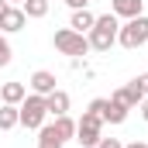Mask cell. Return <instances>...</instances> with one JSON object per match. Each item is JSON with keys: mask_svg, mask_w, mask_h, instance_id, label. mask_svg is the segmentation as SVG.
Wrapping results in <instances>:
<instances>
[{"mask_svg": "<svg viewBox=\"0 0 148 148\" xmlns=\"http://www.w3.org/2000/svg\"><path fill=\"white\" fill-rule=\"evenodd\" d=\"M103 138V117L83 110V117L76 121V141L83 148H97V141Z\"/></svg>", "mask_w": 148, "mask_h": 148, "instance_id": "277c9868", "label": "cell"}, {"mask_svg": "<svg viewBox=\"0 0 148 148\" xmlns=\"http://www.w3.org/2000/svg\"><path fill=\"white\" fill-rule=\"evenodd\" d=\"M52 45H55L62 55H73V59H79V55H86V52H90V41H86V35H79V31H73V28L55 31Z\"/></svg>", "mask_w": 148, "mask_h": 148, "instance_id": "5b68a950", "label": "cell"}, {"mask_svg": "<svg viewBox=\"0 0 148 148\" xmlns=\"http://www.w3.org/2000/svg\"><path fill=\"white\" fill-rule=\"evenodd\" d=\"M97 148H124V145H121L117 138H100V141H97Z\"/></svg>", "mask_w": 148, "mask_h": 148, "instance_id": "d6986e66", "label": "cell"}, {"mask_svg": "<svg viewBox=\"0 0 148 148\" xmlns=\"http://www.w3.org/2000/svg\"><path fill=\"white\" fill-rule=\"evenodd\" d=\"M66 3H69L73 10H83V7H90V0H66Z\"/></svg>", "mask_w": 148, "mask_h": 148, "instance_id": "ffe728a7", "label": "cell"}, {"mask_svg": "<svg viewBox=\"0 0 148 148\" xmlns=\"http://www.w3.org/2000/svg\"><path fill=\"white\" fill-rule=\"evenodd\" d=\"M17 117H21V124H24V127L38 131V127L45 124V117H48L45 97H38V93H28V97L21 100V107H17Z\"/></svg>", "mask_w": 148, "mask_h": 148, "instance_id": "3957f363", "label": "cell"}, {"mask_svg": "<svg viewBox=\"0 0 148 148\" xmlns=\"http://www.w3.org/2000/svg\"><path fill=\"white\" fill-rule=\"evenodd\" d=\"M86 110H90V114H97V117H103V110H107V100H93Z\"/></svg>", "mask_w": 148, "mask_h": 148, "instance_id": "ac0fdd59", "label": "cell"}, {"mask_svg": "<svg viewBox=\"0 0 148 148\" xmlns=\"http://www.w3.org/2000/svg\"><path fill=\"white\" fill-rule=\"evenodd\" d=\"M69 93L66 90H52L48 97H45V107H48V114H55V117H62V114H69Z\"/></svg>", "mask_w": 148, "mask_h": 148, "instance_id": "30bf717a", "label": "cell"}, {"mask_svg": "<svg viewBox=\"0 0 148 148\" xmlns=\"http://www.w3.org/2000/svg\"><path fill=\"white\" fill-rule=\"evenodd\" d=\"M124 148H148V141H131V145H124Z\"/></svg>", "mask_w": 148, "mask_h": 148, "instance_id": "7402d4cb", "label": "cell"}, {"mask_svg": "<svg viewBox=\"0 0 148 148\" xmlns=\"http://www.w3.org/2000/svg\"><path fill=\"white\" fill-rule=\"evenodd\" d=\"M93 21H97V14L90 10V7H83V10H73V17H69V28L79 31V35H86L90 28H93Z\"/></svg>", "mask_w": 148, "mask_h": 148, "instance_id": "7c38bea8", "label": "cell"}, {"mask_svg": "<svg viewBox=\"0 0 148 148\" xmlns=\"http://www.w3.org/2000/svg\"><path fill=\"white\" fill-rule=\"evenodd\" d=\"M0 103H3V100H0Z\"/></svg>", "mask_w": 148, "mask_h": 148, "instance_id": "484cf974", "label": "cell"}, {"mask_svg": "<svg viewBox=\"0 0 148 148\" xmlns=\"http://www.w3.org/2000/svg\"><path fill=\"white\" fill-rule=\"evenodd\" d=\"M110 14L131 21V17H138V14H145V0H110Z\"/></svg>", "mask_w": 148, "mask_h": 148, "instance_id": "ba28073f", "label": "cell"}, {"mask_svg": "<svg viewBox=\"0 0 148 148\" xmlns=\"http://www.w3.org/2000/svg\"><path fill=\"white\" fill-rule=\"evenodd\" d=\"M10 59H14V48H10V41H7V38L0 35V66H7Z\"/></svg>", "mask_w": 148, "mask_h": 148, "instance_id": "e0dca14e", "label": "cell"}, {"mask_svg": "<svg viewBox=\"0 0 148 148\" xmlns=\"http://www.w3.org/2000/svg\"><path fill=\"white\" fill-rule=\"evenodd\" d=\"M117 31H121V17L117 14H100L93 21V28L86 31L90 52H110V45L117 41Z\"/></svg>", "mask_w": 148, "mask_h": 148, "instance_id": "6da1fadb", "label": "cell"}, {"mask_svg": "<svg viewBox=\"0 0 148 148\" xmlns=\"http://www.w3.org/2000/svg\"><path fill=\"white\" fill-rule=\"evenodd\" d=\"M141 79V86H145V97H148V76H138Z\"/></svg>", "mask_w": 148, "mask_h": 148, "instance_id": "603a6c76", "label": "cell"}, {"mask_svg": "<svg viewBox=\"0 0 148 148\" xmlns=\"http://www.w3.org/2000/svg\"><path fill=\"white\" fill-rule=\"evenodd\" d=\"M148 41V17L145 14H138V17H131V21H124L121 24V31H117V45H124V48H141Z\"/></svg>", "mask_w": 148, "mask_h": 148, "instance_id": "7a4b0ae2", "label": "cell"}, {"mask_svg": "<svg viewBox=\"0 0 148 148\" xmlns=\"http://www.w3.org/2000/svg\"><path fill=\"white\" fill-rule=\"evenodd\" d=\"M28 86H31V93H38V97H48L52 90H59V86H55V73H48V69H38V73H31Z\"/></svg>", "mask_w": 148, "mask_h": 148, "instance_id": "52a82bcc", "label": "cell"}, {"mask_svg": "<svg viewBox=\"0 0 148 148\" xmlns=\"http://www.w3.org/2000/svg\"><path fill=\"white\" fill-rule=\"evenodd\" d=\"M110 100H117V103H124V107H131V110H134V107L145 100V86H141V79H131L127 86H121Z\"/></svg>", "mask_w": 148, "mask_h": 148, "instance_id": "8992f818", "label": "cell"}, {"mask_svg": "<svg viewBox=\"0 0 148 148\" xmlns=\"http://www.w3.org/2000/svg\"><path fill=\"white\" fill-rule=\"evenodd\" d=\"M52 131H55V138L66 145L69 138H76V121L69 117V114H62V117H55V124H52Z\"/></svg>", "mask_w": 148, "mask_h": 148, "instance_id": "4fadbf2b", "label": "cell"}, {"mask_svg": "<svg viewBox=\"0 0 148 148\" xmlns=\"http://www.w3.org/2000/svg\"><path fill=\"white\" fill-rule=\"evenodd\" d=\"M7 3H24V0H7Z\"/></svg>", "mask_w": 148, "mask_h": 148, "instance_id": "d4e9b609", "label": "cell"}, {"mask_svg": "<svg viewBox=\"0 0 148 148\" xmlns=\"http://www.w3.org/2000/svg\"><path fill=\"white\" fill-rule=\"evenodd\" d=\"M21 10H24V17H45L48 14V0H24Z\"/></svg>", "mask_w": 148, "mask_h": 148, "instance_id": "2e32d148", "label": "cell"}, {"mask_svg": "<svg viewBox=\"0 0 148 148\" xmlns=\"http://www.w3.org/2000/svg\"><path fill=\"white\" fill-rule=\"evenodd\" d=\"M138 110H141V117H145V121H148V97H145V100H141V103H138Z\"/></svg>", "mask_w": 148, "mask_h": 148, "instance_id": "44dd1931", "label": "cell"}, {"mask_svg": "<svg viewBox=\"0 0 148 148\" xmlns=\"http://www.w3.org/2000/svg\"><path fill=\"white\" fill-rule=\"evenodd\" d=\"M24 97H28V86H24V83H3V86H0V100L10 103V107H21Z\"/></svg>", "mask_w": 148, "mask_h": 148, "instance_id": "8fae6325", "label": "cell"}, {"mask_svg": "<svg viewBox=\"0 0 148 148\" xmlns=\"http://www.w3.org/2000/svg\"><path fill=\"white\" fill-rule=\"evenodd\" d=\"M127 110H131V107H124V103H117V100H107L103 124H124V121H127Z\"/></svg>", "mask_w": 148, "mask_h": 148, "instance_id": "5bb4252c", "label": "cell"}, {"mask_svg": "<svg viewBox=\"0 0 148 148\" xmlns=\"http://www.w3.org/2000/svg\"><path fill=\"white\" fill-rule=\"evenodd\" d=\"M24 21H28V17H24V10H21V7H7V10L0 14V31L14 35V31H21V28H24Z\"/></svg>", "mask_w": 148, "mask_h": 148, "instance_id": "9c48e42d", "label": "cell"}, {"mask_svg": "<svg viewBox=\"0 0 148 148\" xmlns=\"http://www.w3.org/2000/svg\"><path fill=\"white\" fill-rule=\"evenodd\" d=\"M17 124H21L17 107H10V103H0V131H10V127H17Z\"/></svg>", "mask_w": 148, "mask_h": 148, "instance_id": "9a60e30c", "label": "cell"}, {"mask_svg": "<svg viewBox=\"0 0 148 148\" xmlns=\"http://www.w3.org/2000/svg\"><path fill=\"white\" fill-rule=\"evenodd\" d=\"M38 148H41V145H38Z\"/></svg>", "mask_w": 148, "mask_h": 148, "instance_id": "4316f807", "label": "cell"}, {"mask_svg": "<svg viewBox=\"0 0 148 148\" xmlns=\"http://www.w3.org/2000/svg\"><path fill=\"white\" fill-rule=\"evenodd\" d=\"M7 7H10V3H7V0H0V14H3V10H7Z\"/></svg>", "mask_w": 148, "mask_h": 148, "instance_id": "cb8c5ba5", "label": "cell"}]
</instances>
